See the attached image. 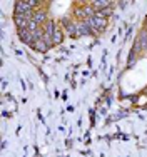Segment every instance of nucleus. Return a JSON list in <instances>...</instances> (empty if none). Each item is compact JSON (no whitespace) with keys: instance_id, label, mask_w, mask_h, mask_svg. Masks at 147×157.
Wrapping results in <instances>:
<instances>
[{"instance_id":"obj_5","label":"nucleus","mask_w":147,"mask_h":157,"mask_svg":"<svg viewBox=\"0 0 147 157\" xmlns=\"http://www.w3.org/2000/svg\"><path fill=\"white\" fill-rule=\"evenodd\" d=\"M92 30L87 25V22H77V35H90Z\"/></svg>"},{"instance_id":"obj_7","label":"nucleus","mask_w":147,"mask_h":157,"mask_svg":"<svg viewBox=\"0 0 147 157\" xmlns=\"http://www.w3.org/2000/svg\"><path fill=\"white\" fill-rule=\"evenodd\" d=\"M33 48H35V50H39V52H45L47 48H50V47H48L47 44H45V40H44V39H40V40H37V42L33 44Z\"/></svg>"},{"instance_id":"obj_2","label":"nucleus","mask_w":147,"mask_h":157,"mask_svg":"<svg viewBox=\"0 0 147 157\" xmlns=\"http://www.w3.org/2000/svg\"><path fill=\"white\" fill-rule=\"evenodd\" d=\"M18 30V37H20V40L24 44H27V45H32L33 47V44H35V39H33V35L29 32V29L25 27V29H17Z\"/></svg>"},{"instance_id":"obj_11","label":"nucleus","mask_w":147,"mask_h":157,"mask_svg":"<svg viewBox=\"0 0 147 157\" xmlns=\"http://www.w3.org/2000/svg\"><path fill=\"white\" fill-rule=\"evenodd\" d=\"M145 92H147V90H145Z\"/></svg>"},{"instance_id":"obj_10","label":"nucleus","mask_w":147,"mask_h":157,"mask_svg":"<svg viewBox=\"0 0 147 157\" xmlns=\"http://www.w3.org/2000/svg\"><path fill=\"white\" fill-rule=\"evenodd\" d=\"M145 30H147V18H145Z\"/></svg>"},{"instance_id":"obj_3","label":"nucleus","mask_w":147,"mask_h":157,"mask_svg":"<svg viewBox=\"0 0 147 157\" xmlns=\"http://www.w3.org/2000/svg\"><path fill=\"white\" fill-rule=\"evenodd\" d=\"M33 22H37L39 25H44V24H47L48 22V18H47V12L42 9H37L35 12H33Z\"/></svg>"},{"instance_id":"obj_8","label":"nucleus","mask_w":147,"mask_h":157,"mask_svg":"<svg viewBox=\"0 0 147 157\" xmlns=\"http://www.w3.org/2000/svg\"><path fill=\"white\" fill-rule=\"evenodd\" d=\"M52 40H54V45H59V44L64 40V35H62V32H59V30H57V32H55V35L52 37Z\"/></svg>"},{"instance_id":"obj_6","label":"nucleus","mask_w":147,"mask_h":157,"mask_svg":"<svg viewBox=\"0 0 147 157\" xmlns=\"http://www.w3.org/2000/svg\"><path fill=\"white\" fill-rule=\"evenodd\" d=\"M64 27H65V30L69 35L75 37L77 35V22H70V20H65L64 22Z\"/></svg>"},{"instance_id":"obj_4","label":"nucleus","mask_w":147,"mask_h":157,"mask_svg":"<svg viewBox=\"0 0 147 157\" xmlns=\"http://www.w3.org/2000/svg\"><path fill=\"white\" fill-rule=\"evenodd\" d=\"M42 29H44V33H45L47 37H54L55 32H57V25H55L52 20H48L47 24H44Z\"/></svg>"},{"instance_id":"obj_1","label":"nucleus","mask_w":147,"mask_h":157,"mask_svg":"<svg viewBox=\"0 0 147 157\" xmlns=\"http://www.w3.org/2000/svg\"><path fill=\"white\" fill-rule=\"evenodd\" d=\"M75 15H77L79 18H82V22L84 20H89V18H92L94 15H95V10L90 7V3L87 7H82V9H75Z\"/></svg>"},{"instance_id":"obj_9","label":"nucleus","mask_w":147,"mask_h":157,"mask_svg":"<svg viewBox=\"0 0 147 157\" xmlns=\"http://www.w3.org/2000/svg\"><path fill=\"white\" fill-rule=\"evenodd\" d=\"M135 59H137V55H135V54H130V57H129V65H132V63L135 62Z\"/></svg>"}]
</instances>
